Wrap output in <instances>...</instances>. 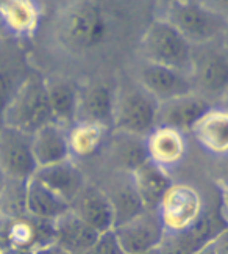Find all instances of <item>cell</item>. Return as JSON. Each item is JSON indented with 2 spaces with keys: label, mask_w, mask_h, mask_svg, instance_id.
Listing matches in <instances>:
<instances>
[{
  "label": "cell",
  "mask_w": 228,
  "mask_h": 254,
  "mask_svg": "<svg viewBox=\"0 0 228 254\" xmlns=\"http://www.w3.org/2000/svg\"><path fill=\"white\" fill-rule=\"evenodd\" d=\"M56 35L72 52L95 51L110 36V17L95 0H72L58 14Z\"/></svg>",
  "instance_id": "cell-1"
},
{
  "label": "cell",
  "mask_w": 228,
  "mask_h": 254,
  "mask_svg": "<svg viewBox=\"0 0 228 254\" xmlns=\"http://www.w3.org/2000/svg\"><path fill=\"white\" fill-rule=\"evenodd\" d=\"M55 121L48 102L46 79L28 75L19 83L5 107L2 124L35 133L43 126Z\"/></svg>",
  "instance_id": "cell-2"
},
{
  "label": "cell",
  "mask_w": 228,
  "mask_h": 254,
  "mask_svg": "<svg viewBox=\"0 0 228 254\" xmlns=\"http://www.w3.org/2000/svg\"><path fill=\"white\" fill-rule=\"evenodd\" d=\"M189 77L195 93L219 104L228 93V49L221 38L192 46Z\"/></svg>",
  "instance_id": "cell-3"
},
{
  "label": "cell",
  "mask_w": 228,
  "mask_h": 254,
  "mask_svg": "<svg viewBox=\"0 0 228 254\" xmlns=\"http://www.w3.org/2000/svg\"><path fill=\"white\" fill-rule=\"evenodd\" d=\"M139 54L145 62L189 72L192 44L164 17H158L144 30L139 41Z\"/></svg>",
  "instance_id": "cell-4"
},
{
  "label": "cell",
  "mask_w": 228,
  "mask_h": 254,
  "mask_svg": "<svg viewBox=\"0 0 228 254\" xmlns=\"http://www.w3.org/2000/svg\"><path fill=\"white\" fill-rule=\"evenodd\" d=\"M53 250V221L36 218L25 210L0 215V251L38 253Z\"/></svg>",
  "instance_id": "cell-5"
},
{
  "label": "cell",
  "mask_w": 228,
  "mask_h": 254,
  "mask_svg": "<svg viewBox=\"0 0 228 254\" xmlns=\"http://www.w3.org/2000/svg\"><path fill=\"white\" fill-rule=\"evenodd\" d=\"M192 46L222 36L227 21L211 11L200 0H174L164 6L163 16Z\"/></svg>",
  "instance_id": "cell-6"
},
{
  "label": "cell",
  "mask_w": 228,
  "mask_h": 254,
  "mask_svg": "<svg viewBox=\"0 0 228 254\" xmlns=\"http://www.w3.org/2000/svg\"><path fill=\"white\" fill-rule=\"evenodd\" d=\"M158 101L135 82L116 93L113 130L145 136L156 126Z\"/></svg>",
  "instance_id": "cell-7"
},
{
  "label": "cell",
  "mask_w": 228,
  "mask_h": 254,
  "mask_svg": "<svg viewBox=\"0 0 228 254\" xmlns=\"http://www.w3.org/2000/svg\"><path fill=\"white\" fill-rule=\"evenodd\" d=\"M0 167L6 182L24 185L38 170L32 149V133L0 124Z\"/></svg>",
  "instance_id": "cell-8"
},
{
  "label": "cell",
  "mask_w": 228,
  "mask_h": 254,
  "mask_svg": "<svg viewBox=\"0 0 228 254\" xmlns=\"http://www.w3.org/2000/svg\"><path fill=\"white\" fill-rule=\"evenodd\" d=\"M156 212L166 228V234L182 232L202 217L203 201L197 189L189 184L174 182L164 193Z\"/></svg>",
  "instance_id": "cell-9"
},
{
  "label": "cell",
  "mask_w": 228,
  "mask_h": 254,
  "mask_svg": "<svg viewBox=\"0 0 228 254\" xmlns=\"http://www.w3.org/2000/svg\"><path fill=\"white\" fill-rule=\"evenodd\" d=\"M124 254H145L161 247L166 228L156 210L144 209L136 217L114 226Z\"/></svg>",
  "instance_id": "cell-10"
},
{
  "label": "cell",
  "mask_w": 228,
  "mask_h": 254,
  "mask_svg": "<svg viewBox=\"0 0 228 254\" xmlns=\"http://www.w3.org/2000/svg\"><path fill=\"white\" fill-rule=\"evenodd\" d=\"M136 82L147 93H150L158 101V104L194 91L189 72L145 60H142V63L137 67Z\"/></svg>",
  "instance_id": "cell-11"
},
{
  "label": "cell",
  "mask_w": 228,
  "mask_h": 254,
  "mask_svg": "<svg viewBox=\"0 0 228 254\" xmlns=\"http://www.w3.org/2000/svg\"><path fill=\"white\" fill-rule=\"evenodd\" d=\"M228 223L221 207L219 212H203L191 228L182 232L166 234L161 247L163 253H200L205 243Z\"/></svg>",
  "instance_id": "cell-12"
},
{
  "label": "cell",
  "mask_w": 228,
  "mask_h": 254,
  "mask_svg": "<svg viewBox=\"0 0 228 254\" xmlns=\"http://www.w3.org/2000/svg\"><path fill=\"white\" fill-rule=\"evenodd\" d=\"M211 105L214 104L195 91L172 97V99L158 104L156 126H169L186 133H191L192 127Z\"/></svg>",
  "instance_id": "cell-13"
},
{
  "label": "cell",
  "mask_w": 228,
  "mask_h": 254,
  "mask_svg": "<svg viewBox=\"0 0 228 254\" xmlns=\"http://www.w3.org/2000/svg\"><path fill=\"white\" fill-rule=\"evenodd\" d=\"M117 90L105 82H89L78 86L77 121L97 123L113 129Z\"/></svg>",
  "instance_id": "cell-14"
},
{
  "label": "cell",
  "mask_w": 228,
  "mask_h": 254,
  "mask_svg": "<svg viewBox=\"0 0 228 254\" xmlns=\"http://www.w3.org/2000/svg\"><path fill=\"white\" fill-rule=\"evenodd\" d=\"M186 135V132L178 130L175 127L155 126L144 138L147 157L171 171L184 160L187 154Z\"/></svg>",
  "instance_id": "cell-15"
},
{
  "label": "cell",
  "mask_w": 228,
  "mask_h": 254,
  "mask_svg": "<svg viewBox=\"0 0 228 254\" xmlns=\"http://www.w3.org/2000/svg\"><path fill=\"white\" fill-rule=\"evenodd\" d=\"M98 231L69 207L53 220V250L71 254L89 253Z\"/></svg>",
  "instance_id": "cell-16"
},
{
  "label": "cell",
  "mask_w": 228,
  "mask_h": 254,
  "mask_svg": "<svg viewBox=\"0 0 228 254\" xmlns=\"http://www.w3.org/2000/svg\"><path fill=\"white\" fill-rule=\"evenodd\" d=\"M191 135L205 152L225 157L228 155V110L221 104L211 105L192 127Z\"/></svg>",
  "instance_id": "cell-17"
},
{
  "label": "cell",
  "mask_w": 228,
  "mask_h": 254,
  "mask_svg": "<svg viewBox=\"0 0 228 254\" xmlns=\"http://www.w3.org/2000/svg\"><path fill=\"white\" fill-rule=\"evenodd\" d=\"M71 209L89 226L102 232L114 228V212L111 201L103 189L88 184L71 202Z\"/></svg>",
  "instance_id": "cell-18"
},
{
  "label": "cell",
  "mask_w": 228,
  "mask_h": 254,
  "mask_svg": "<svg viewBox=\"0 0 228 254\" xmlns=\"http://www.w3.org/2000/svg\"><path fill=\"white\" fill-rule=\"evenodd\" d=\"M67 129L69 127L52 121L32 133V149L38 168L72 159Z\"/></svg>",
  "instance_id": "cell-19"
},
{
  "label": "cell",
  "mask_w": 228,
  "mask_h": 254,
  "mask_svg": "<svg viewBox=\"0 0 228 254\" xmlns=\"http://www.w3.org/2000/svg\"><path fill=\"white\" fill-rule=\"evenodd\" d=\"M128 174H130L132 182L137 194H139L144 207L152 210H156L164 193L174 184L169 170L163 168L161 165L152 162L150 159L142 162L139 167H136Z\"/></svg>",
  "instance_id": "cell-20"
},
{
  "label": "cell",
  "mask_w": 228,
  "mask_h": 254,
  "mask_svg": "<svg viewBox=\"0 0 228 254\" xmlns=\"http://www.w3.org/2000/svg\"><path fill=\"white\" fill-rule=\"evenodd\" d=\"M36 178L44 182L48 189H52L58 196H61L64 201L71 202L78 194L85 185L86 179L82 170L77 167L74 159H66L47 167H39L35 173Z\"/></svg>",
  "instance_id": "cell-21"
},
{
  "label": "cell",
  "mask_w": 228,
  "mask_h": 254,
  "mask_svg": "<svg viewBox=\"0 0 228 254\" xmlns=\"http://www.w3.org/2000/svg\"><path fill=\"white\" fill-rule=\"evenodd\" d=\"M69 207L71 206L67 201L58 196L35 174L24 184V210L33 217L53 221L58 215L66 212Z\"/></svg>",
  "instance_id": "cell-22"
},
{
  "label": "cell",
  "mask_w": 228,
  "mask_h": 254,
  "mask_svg": "<svg viewBox=\"0 0 228 254\" xmlns=\"http://www.w3.org/2000/svg\"><path fill=\"white\" fill-rule=\"evenodd\" d=\"M39 11L33 0H0V25L16 38H30L38 28Z\"/></svg>",
  "instance_id": "cell-23"
},
{
  "label": "cell",
  "mask_w": 228,
  "mask_h": 254,
  "mask_svg": "<svg viewBox=\"0 0 228 254\" xmlns=\"http://www.w3.org/2000/svg\"><path fill=\"white\" fill-rule=\"evenodd\" d=\"M46 88L53 120L66 127H71L77 121L78 85L61 77H53V79H46Z\"/></svg>",
  "instance_id": "cell-24"
},
{
  "label": "cell",
  "mask_w": 228,
  "mask_h": 254,
  "mask_svg": "<svg viewBox=\"0 0 228 254\" xmlns=\"http://www.w3.org/2000/svg\"><path fill=\"white\" fill-rule=\"evenodd\" d=\"M110 127L89 123V121H75L67 129L69 148H71L72 159H88L97 154L103 148Z\"/></svg>",
  "instance_id": "cell-25"
},
{
  "label": "cell",
  "mask_w": 228,
  "mask_h": 254,
  "mask_svg": "<svg viewBox=\"0 0 228 254\" xmlns=\"http://www.w3.org/2000/svg\"><path fill=\"white\" fill-rule=\"evenodd\" d=\"M144 138L145 136H136L113 130L111 154L113 160L119 168H122L127 173H132L136 167H139L142 162L148 159Z\"/></svg>",
  "instance_id": "cell-26"
},
{
  "label": "cell",
  "mask_w": 228,
  "mask_h": 254,
  "mask_svg": "<svg viewBox=\"0 0 228 254\" xmlns=\"http://www.w3.org/2000/svg\"><path fill=\"white\" fill-rule=\"evenodd\" d=\"M105 191L113 206L114 226L128 221L145 209L132 182V178L128 179V182H119L111 190H105Z\"/></svg>",
  "instance_id": "cell-27"
},
{
  "label": "cell",
  "mask_w": 228,
  "mask_h": 254,
  "mask_svg": "<svg viewBox=\"0 0 228 254\" xmlns=\"http://www.w3.org/2000/svg\"><path fill=\"white\" fill-rule=\"evenodd\" d=\"M89 253H92V254H124L114 228L98 232V236L94 242V245L91 247V250H89Z\"/></svg>",
  "instance_id": "cell-28"
},
{
  "label": "cell",
  "mask_w": 228,
  "mask_h": 254,
  "mask_svg": "<svg viewBox=\"0 0 228 254\" xmlns=\"http://www.w3.org/2000/svg\"><path fill=\"white\" fill-rule=\"evenodd\" d=\"M200 253H205V254H228V223L205 243L203 248L200 250Z\"/></svg>",
  "instance_id": "cell-29"
},
{
  "label": "cell",
  "mask_w": 228,
  "mask_h": 254,
  "mask_svg": "<svg viewBox=\"0 0 228 254\" xmlns=\"http://www.w3.org/2000/svg\"><path fill=\"white\" fill-rule=\"evenodd\" d=\"M13 94V88L9 83V79L6 72L0 71V124H2V116L5 112V107L9 101V97Z\"/></svg>",
  "instance_id": "cell-30"
},
{
  "label": "cell",
  "mask_w": 228,
  "mask_h": 254,
  "mask_svg": "<svg viewBox=\"0 0 228 254\" xmlns=\"http://www.w3.org/2000/svg\"><path fill=\"white\" fill-rule=\"evenodd\" d=\"M200 2L216 14L224 17L225 21H228V0H200Z\"/></svg>",
  "instance_id": "cell-31"
},
{
  "label": "cell",
  "mask_w": 228,
  "mask_h": 254,
  "mask_svg": "<svg viewBox=\"0 0 228 254\" xmlns=\"http://www.w3.org/2000/svg\"><path fill=\"white\" fill-rule=\"evenodd\" d=\"M221 207L225 213V217L228 218V182L227 184H222L221 185Z\"/></svg>",
  "instance_id": "cell-32"
},
{
  "label": "cell",
  "mask_w": 228,
  "mask_h": 254,
  "mask_svg": "<svg viewBox=\"0 0 228 254\" xmlns=\"http://www.w3.org/2000/svg\"><path fill=\"white\" fill-rule=\"evenodd\" d=\"M5 185H6V178H5V174H3V170H2V167H0V194L3 193Z\"/></svg>",
  "instance_id": "cell-33"
},
{
  "label": "cell",
  "mask_w": 228,
  "mask_h": 254,
  "mask_svg": "<svg viewBox=\"0 0 228 254\" xmlns=\"http://www.w3.org/2000/svg\"><path fill=\"white\" fill-rule=\"evenodd\" d=\"M221 40H222V43L225 44V47L228 49V21H227V24H225V28H224V32H222Z\"/></svg>",
  "instance_id": "cell-34"
},
{
  "label": "cell",
  "mask_w": 228,
  "mask_h": 254,
  "mask_svg": "<svg viewBox=\"0 0 228 254\" xmlns=\"http://www.w3.org/2000/svg\"><path fill=\"white\" fill-rule=\"evenodd\" d=\"M219 104H221V105H224V107H225V109L228 110V93H227V94H225V96L222 97V101H221Z\"/></svg>",
  "instance_id": "cell-35"
},
{
  "label": "cell",
  "mask_w": 228,
  "mask_h": 254,
  "mask_svg": "<svg viewBox=\"0 0 228 254\" xmlns=\"http://www.w3.org/2000/svg\"><path fill=\"white\" fill-rule=\"evenodd\" d=\"M158 3H161L163 6H166L167 3H171V2H174V0H156Z\"/></svg>",
  "instance_id": "cell-36"
},
{
  "label": "cell",
  "mask_w": 228,
  "mask_h": 254,
  "mask_svg": "<svg viewBox=\"0 0 228 254\" xmlns=\"http://www.w3.org/2000/svg\"><path fill=\"white\" fill-rule=\"evenodd\" d=\"M0 215H2V210H0Z\"/></svg>",
  "instance_id": "cell-37"
},
{
  "label": "cell",
  "mask_w": 228,
  "mask_h": 254,
  "mask_svg": "<svg viewBox=\"0 0 228 254\" xmlns=\"http://www.w3.org/2000/svg\"><path fill=\"white\" fill-rule=\"evenodd\" d=\"M0 253H2V251H0Z\"/></svg>",
  "instance_id": "cell-38"
}]
</instances>
